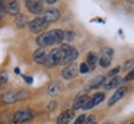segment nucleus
Listing matches in <instances>:
<instances>
[{
	"mask_svg": "<svg viewBox=\"0 0 134 124\" xmlns=\"http://www.w3.org/2000/svg\"><path fill=\"white\" fill-rule=\"evenodd\" d=\"M89 66H87V64L86 63H81L80 64V66H79V72H81V74H87L89 72Z\"/></svg>",
	"mask_w": 134,
	"mask_h": 124,
	"instance_id": "23",
	"label": "nucleus"
},
{
	"mask_svg": "<svg viewBox=\"0 0 134 124\" xmlns=\"http://www.w3.org/2000/svg\"><path fill=\"white\" fill-rule=\"evenodd\" d=\"M55 106H57V103H55L54 101H52V102L48 104V109H51V111H52L53 108H55Z\"/></svg>",
	"mask_w": 134,
	"mask_h": 124,
	"instance_id": "31",
	"label": "nucleus"
},
{
	"mask_svg": "<svg viewBox=\"0 0 134 124\" xmlns=\"http://www.w3.org/2000/svg\"><path fill=\"white\" fill-rule=\"evenodd\" d=\"M133 64H134V61H133V60H127V61H126V64L123 65V70H127V69H129Z\"/></svg>",
	"mask_w": 134,
	"mask_h": 124,
	"instance_id": "27",
	"label": "nucleus"
},
{
	"mask_svg": "<svg viewBox=\"0 0 134 124\" xmlns=\"http://www.w3.org/2000/svg\"><path fill=\"white\" fill-rule=\"evenodd\" d=\"M68 35H64V36H66L68 37V40H73L74 38V33L73 32H66Z\"/></svg>",
	"mask_w": 134,
	"mask_h": 124,
	"instance_id": "32",
	"label": "nucleus"
},
{
	"mask_svg": "<svg viewBox=\"0 0 134 124\" xmlns=\"http://www.w3.org/2000/svg\"><path fill=\"white\" fill-rule=\"evenodd\" d=\"M5 10H6V12H8L9 15L17 16L20 14V4L17 3L16 0H10L5 5Z\"/></svg>",
	"mask_w": 134,
	"mask_h": 124,
	"instance_id": "11",
	"label": "nucleus"
},
{
	"mask_svg": "<svg viewBox=\"0 0 134 124\" xmlns=\"http://www.w3.org/2000/svg\"><path fill=\"white\" fill-rule=\"evenodd\" d=\"M105 100V93H102V92H98V93H95L91 98H90L89 103L86 104V107L84 109H90V108H93L96 107L97 104H100L101 102H103Z\"/></svg>",
	"mask_w": 134,
	"mask_h": 124,
	"instance_id": "13",
	"label": "nucleus"
},
{
	"mask_svg": "<svg viewBox=\"0 0 134 124\" xmlns=\"http://www.w3.org/2000/svg\"><path fill=\"white\" fill-rule=\"evenodd\" d=\"M46 55H47V52L44 50V48H40V49H37V50H35V53H33V59H35V61H36L37 64L43 65Z\"/></svg>",
	"mask_w": 134,
	"mask_h": 124,
	"instance_id": "17",
	"label": "nucleus"
},
{
	"mask_svg": "<svg viewBox=\"0 0 134 124\" xmlns=\"http://www.w3.org/2000/svg\"><path fill=\"white\" fill-rule=\"evenodd\" d=\"M22 79H24L25 81H26V82H27V84H32V77H31V76H26V75H22Z\"/></svg>",
	"mask_w": 134,
	"mask_h": 124,
	"instance_id": "29",
	"label": "nucleus"
},
{
	"mask_svg": "<svg viewBox=\"0 0 134 124\" xmlns=\"http://www.w3.org/2000/svg\"><path fill=\"white\" fill-rule=\"evenodd\" d=\"M113 49L112 48H103L101 50V57H100V65L102 68H108L112 63V58H113Z\"/></svg>",
	"mask_w": 134,
	"mask_h": 124,
	"instance_id": "7",
	"label": "nucleus"
},
{
	"mask_svg": "<svg viewBox=\"0 0 134 124\" xmlns=\"http://www.w3.org/2000/svg\"><path fill=\"white\" fill-rule=\"evenodd\" d=\"M127 92H128V87H126V86L119 87L116 92H113L112 97H111L110 101H108V106H113L114 103H117V102L121 100V98H123V97L126 96Z\"/></svg>",
	"mask_w": 134,
	"mask_h": 124,
	"instance_id": "12",
	"label": "nucleus"
},
{
	"mask_svg": "<svg viewBox=\"0 0 134 124\" xmlns=\"http://www.w3.org/2000/svg\"><path fill=\"white\" fill-rule=\"evenodd\" d=\"M59 50H60V61H59V64H63V65L71 64L79 57L77 49L71 47L70 44H66V43L62 44Z\"/></svg>",
	"mask_w": 134,
	"mask_h": 124,
	"instance_id": "1",
	"label": "nucleus"
},
{
	"mask_svg": "<svg viewBox=\"0 0 134 124\" xmlns=\"http://www.w3.org/2000/svg\"><path fill=\"white\" fill-rule=\"evenodd\" d=\"M59 61H60V50H59V48H54L49 53H47L43 65L47 68H53V66L59 64Z\"/></svg>",
	"mask_w": 134,
	"mask_h": 124,
	"instance_id": "3",
	"label": "nucleus"
},
{
	"mask_svg": "<svg viewBox=\"0 0 134 124\" xmlns=\"http://www.w3.org/2000/svg\"><path fill=\"white\" fill-rule=\"evenodd\" d=\"M36 42L41 48H46V47H51V46H53V44H57L55 43V40L53 38L52 33H51V31L40 35V36L37 37Z\"/></svg>",
	"mask_w": 134,
	"mask_h": 124,
	"instance_id": "6",
	"label": "nucleus"
},
{
	"mask_svg": "<svg viewBox=\"0 0 134 124\" xmlns=\"http://www.w3.org/2000/svg\"><path fill=\"white\" fill-rule=\"evenodd\" d=\"M6 14V10H5V4L3 0H0V20H3Z\"/></svg>",
	"mask_w": 134,
	"mask_h": 124,
	"instance_id": "24",
	"label": "nucleus"
},
{
	"mask_svg": "<svg viewBox=\"0 0 134 124\" xmlns=\"http://www.w3.org/2000/svg\"><path fill=\"white\" fill-rule=\"evenodd\" d=\"M119 69H121V68H119V66H117V68H114L113 70H111V71L108 72V76H116L118 74V71H119Z\"/></svg>",
	"mask_w": 134,
	"mask_h": 124,
	"instance_id": "28",
	"label": "nucleus"
},
{
	"mask_svg": "<svg viewBox=\"0 0 134 124\" xmlns=\"http://www.w3.org/2000/svg\"><path fill=\"white\" fill-rule=\"evenodd\" d=\"M85 119H86V117L82 114V116L80 117H77L76 119H75V122H74V124H84L85 123Z\"/></svg>",
	"mask_w": 134,
	"mask_h": 124,
	"instance_id": "26",
	"label": "nucleus"
},
{
	"mask_svg": "<svg viewBox=\"0 0 134 124\" xmlns=\"http://www.w3.org/2000/svg\"><path fill=\"white\" fill-rule=\"evenodd\" d=\"M86 64H87L89 69H95L96 68V65H97V55H96V53L90 52L89 54H87Z\"/></svg>",
	"mask_w": 134,
	"mask_h": 124,
	"instance_id": "18",
	"label": "nucleus"
},
{
	"mask_svg": "<svg viewBox=\"0 0 134 124\" xmlns=\"http://www.w3.org/2000/svg\"><path fill=\"white\" fill-rule=\"evenodd\" d=\"M59 16H60V12H59V10H57V9H48V10H46L44 12H43V19H44L48 24H52V22H55V21L59 19Z\"/></svg>",
	"mask_w": 134,
	"mask_h": 124,
	"instance_id": "10",
	"label": "nucleus"
},
{
	"mask_svg": "<svg viewBox=\"0 0 134 124\" xmlns=\"http://www.w3.org/2000/svg\"><path fill=\"white\" fill-rule=\"evenodd\" d=\"M26 8L31 14L38 15L43 12V3L42 0H25Z\"/></svg>",
	"mask_w": 134,
	"mask_h": 124,
	"instance_id": "8",
	"label": "nucleus"
},
{
	"mask_svg": "<svg viewBox=\"0 0 134 124\" xmlns=\"http://www.w3.org/2000/svg\"><path fill=\"white\" fill-rule=\"evenodd\" d=\"M15 72H16V74H20V70H19V69H15Z\"/></svg>",
	"mask_w": 134,
	"mask_h": 124,
	"instance_id": "33",
	"label": "nucleus"
},
{
	"mask_svg": "<svg viewBox=\"0 0 134 124\" xmlns=\"http://www.w3.org/2000/svg\"><path fill=\"white\" fill-rule=\"evenodd\" d=\"M77 72H79L77 65L75 63H71V64H69L62 71V77L65 79V80H71V79H74L77 75Z\"/></svg>",
	"mask_w": 134,
	"mask_h": 124,
	"instance_id": "9",
	"label": "nucleus"
},
{
	"mask_svg": "<svg viewBox=\"0 0 134 124\" xmlns=\"http://www.w3.org/2000/svg\"><path fill=\"white\" fill-rule=\"evenodd\" d=\"M8 80H9L8 74H6V72H4V71L0 72V86H4V85L8 82Z\"/></svg>",
	"mask_w": 134,
	"mask_h": 124,
	"instance_id": "22",
	"label": "nucleus"
},
{
	"mask_svg": "<svg viewBox=\"0 0 134 124\" xmlns=\"http://www.w3.org/2000/svg\"><path fill=\"white\" fill-rule=\"evenodd\" d=\"M33 118V112L31 109H20L17 111L14 117H12V122L15 124H20L25 123V122H29Z\"/></svg>",
	"mask_w": 134,
	"mask_h": 124,
	"instance_id": "5",
	"label": "nucleus"
},
{
	"mask_svg": "<svg viewBox=\"0 0 134 124\" xmlns=\"http://www.w3.org/2000/svg\"><path fill=\"white\" fill-rule=\"evenodd\" d=\"M106 82V77L103 75H97L95 76L93 79H91L87 85V90H93V88H98L100 86L105 85Z\"/></svg>",
	"mask_w": 134,
	"mask_h": 124,
	"instance_id": "14",
	"label": "nucleus"
},
{
	"mask_svg": "<svg viewBox=\"0 0 134 124\" xmlns=\"http://www.w3.org/2000/svg\"><path fill=\"white\" fill-rule=\"evenodd\" d=\"M132 80H134V70L128 72V74L123 77V82H128V81H132Z\"/></svg>",
	"mask_w": 134,
	"mask_h": 124,
	"instance_id": "25",
	"label": "nucleus"
},
{
	"mask_svg": "<svg viewBox=\"0 0 134 124\" xmlns=\"http://www.w3.org/2000/svg\"><path fill=\"white\" fill-rule=\"evenodd\" d=\"M55 1H57V0H42V3H46V4H48V5L55 4Z\"/></svg>",
	"mask_w": 134,
	"mask_h": 124,
	"instance_id": "30",
	"label": "nucleus"
},
{
	"mask_svg": "<svg viewBox=\"0 0 134 124\" xmlns=\"http://www.w3.org/2000/svg\"><path fill=\"white\" fill-rule=\"evenodd\" d=\"M48 22L43 19V17H36V19H33L31 22H29V28L30 31L33 33H40L42 31H44L46 28L48 27Z\"/></svg>",
	"mask_w": 134,
	"mask_h": 124,
	"instance_id": "4",
	"label": "nucleus"
},
{
	"mask_svg": "<svg viewBox=\"0 0 134 124\" xmlns=\"http://www.w3.org/2000/svg\"><path fill=\"white\" fill-rule=\"evenodd\" d=\"M121 81H123V77H119V76H114L112 80L108 81V82H106L103 86H105L106 90H111V88H113V87H117L118 85L121 84Z\"/></svg>",
	"mask_w": 134,
	"mask_h": 124,
	"instance_id": "19",
	"label": "nucleus"
},
{
	"mask_svg": "<svg viewBox=\"0 0 134 124\" xmlns=\"http://www.w3.org/2000/svg\"><path fill=\"white\" fill-rule=\"evenodd\" d=\"M90 101V97L86 96V95H84V96H80L77 97L76 100L74 101V104H73V109L74 111H76V109H84V108L86 107V104L89 103Z\"/></svg>",
	"mask_w": 134,
	"mask_h": 124,
	"instance_id": "15",
	"label": "nucleus"
},
{
	"mask_svg": "<svg viewBox=\"0 0 134 124\" xmlns=\"http://www.w3.org/2000/svg\"><path fill=\"white\" fill-rule=\"evenodd\" d=\"M29 96V91L26 90H19V91H9L1 95V101L4 103H15L17 101L24 100Z\"/></svg>",
	"mask_w": 134,
	"mask_h": 124,
	"instance_id": "2",
	"label": "nucleus"
},
{
	"mask_svg": "<svg viewBox=\"0 0 134 124\" xmlns=\"http://www.w3.org/2000/svg\"><path fill=\"white\" fill-rule=\"evenodd\" d=\"M90 124H97V123H96V122H92V123H90Z\"/></svg>",
	"mask_w": 134,
	"mask_h": 124,
	"instance_id": "34",
	"label": "nucleus"
},
{
	"mask_svg": "<svg viewBox=\"0 0 134 124\" xmlns=\"http://www.w3.org/2000/svg\"><path fill=\"white\" fill-rule=\"evenodd\" d=\"M74 113L71 111H65V112L60 113L57 119V124H68L70 120L73 119Z\"/></svg>",
	"mask_w": 134,
	"mask_h": 124,
	"instance_id": "16",
	"label": "nucleus"
},
{
	"mask_svg": "<svg viewBox=\"0 0 134 124\" xmlns=\"http://www.w3.org/2000/svg\"><path fill=\"white\" fill-rule=\"evenodd\" d=\"M59 91H60V86H59L57 82L52 84V85H51V86L48 87V93L51 95V96H54V95H57Z\"/></svg>",
	"mask_w": 134,
	"mask_h": 124,
	"instance_id": "21",
	"label": "nucleus"
},
{
	"mask_svg": "<svg viewBox=\"0 0 134 124\" xmlns=\"http://www.w3.org/2000/svg\"><path fill=\"white\" fill-rule=\"evenodd\" d=\"M15 24H16L17 27H25V25L27 24V17L25 16V15H22V14H19L16 16V20H15Z\"/></svg>",
	"mask_w": 134,
	"mask_h": 124,
	"instance_id": "20",
	"label": "nucleus"
},
{
	"mask_svg": "<svg viewBox=\"0 0 134 124\" xmlns=\"http://www.w3.org/2000/svg\"><path fill=\"white\" fill-rule=\"evenodd\" d=\"M105 124H108V123H105Z\"/></svg>",
	"mask_w": 134,
	"mask_h": 124,
	"instance_id": "35",
	"label": "nucleus"
}]
</instances>
